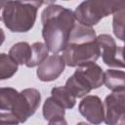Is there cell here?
<instances>
[{"instance_id":"6da1fadb","label":"cell","mask_w":125,"mask_h":125,"mask_svg":"<svg viewBox=\"0 0 125 125\" xmlns=\"http://www.w3.org/2000/svg\"><path fill=\"white\" fill-rule=\"evenodd\" d=\"M42 37L50 52L58 54L64 50L75 24L73 12L50 2L41 14Z\"/></svg>"},{"instance_id":"7a4b0ae2","label":"cell","mask_w":125,"mask_h":125,"mask_svg":"<svg viewBox=\"0 0 125 125\" xmlns=\"http://www.w3.org/2000/svg\"><path fill=\"white\" fill-rule=\"evenodd\" d=\"M96 38V32L92 27L75 23L62 51V57L65 65L75 67L97 62L101 56V50Z\"/></svg>"},{"instance_id":"3957f363","label":"cell","mask_w":125,"mask_h":125,"mask_svg":"<svg viewBox=\"0 0 125 125\" xmlns=\"http://www.w3.org/2000/svg\"><path fill=\"white\" fill-rule=\"evenodd\" d=\"M43 1H0V21L12 32H27L36 21Z\"/></svg>"},{"instance_id":"277c9868","label":"cell","mask_w":125,"mask_h":125,"mask_svg":"<svg viewBox=\"0 0 125 125\" xmlns=\"http://www.w3.org/2000/svg\"><path fill=\"white\" fill-rule=\"evenodd\" d=\"M124 1L112 0H88L78 5L73 12L74 19L79 24L92 27L110 14L124 8Z\"/></svg>"},{"instance_id":"5b68a950","label":"cell","mask_w":125,"mask_h":125,"mask_svg":"<svg viewBox=\"0 0 125 125\" xmlns=\"http://www.w3.org/2000/svg\"><path fill=\"white\" fill-rule=\"evenodd\" d=\"M41 101V95L34 88H27L19 92L15 104L11 113L19 120L20 123H24L38 108Z\"/></svg>"},{"instance_id":"8992f818","label":"cell","mask_w":125,"mask_h":125,"mask_svg":"<svg viewBox=\"0 0 125 125\" xmlns=\"http://www.w3.org/2000/svg\"><path fill=\"white\" fill-rule=\"evenodd\" d=\"M104 121L106 125H125V94L113 92L104 102Z\"/></svg>"},{"instance_id":"52a82bcc","label":"cell","mask_w":125,"mask_h":125,"mask_svg":"<svg viewBox=\"0 0 125 125\" xmlns=\"http://www.w3.org/2000/svg\"><path fill=\"white\" fill-rule=\"evenodd\" d=\"M97 44L100 47L103 62L112 67H124L123 62V47L117 46L114 39L108 34H101L96 38Z\"/></svg>"},{"instance_id":"ba28073f","label":"cell","mask_w":125,"mask_h":125,"mask_svg":"<svg viewBox=\"0 0 125 125\" xmlns=\"http://www.w3.org/2000/svg\"><path fill=\"white\" fill-rule=\"evenodd\" d=\"M78 110L94 125H100L104 121V104L98 96L89 95L83 98L79 103Z\"/></svg>"},{"instance_id":"9c48e42d","label":"cell","mask_w":125,"mask_h":125,"mask_svg":"<svg viewBox=\"0 0 125 125\" xmlns=\"http://www.w3.org/2000/svg\"><path fill=\"white\" fill-rule=\"evenodd\" d=\"M64 61L62 56L54 54L49 56L42 63L38 65L36 74L39 80L50 82L56 80L64 70Z\"/></svg>"},{"instance_id":"30bf717a","label":"cell","mask_w":125,"mask_h":125,"mask_svg":"<svg viewBox=\"0 0 125 125\" xmlns=\"http://www.w3.org/2000/svg\"><path fill=\"white\" fill-rule=\"evenodd\" d=\"M74 73L80 76L88 84L91 90L98 89L104 84V71L102 67L95 62L77 66Z\"/></svg>"},{"instance_id":"8fae6325","label":"cell","mask_w":125,"mask_h":125,"mask_svg":"<svg viewBox=\"0 0 125 125\" xmlns=\"http://www.w3.org/2000/svg\"><path fill=\"white\" fill-rule=\"evenodd\" d=\"M104 84L112 92H124L125 73L123 70L107 69L104 72Z\"/></svg>"},{"instance_id":"7c38bea8","label":"cell","mask_w":125,"mask_h":125,"mask_svg":"<svg viewBox=\"0 0 125 125\" xmlns=\"http://www.w3.org/2000/svg\"><path fill=\"white\" fill-rule=\"evenodd\" d=\"M51 97L64 109H70L76 104V98L65 86L54 87L51 91Z\"/></svg>"},{"instance_id":"4fadbf2b","label":"cell","mask_w":125,"mask_h":125,"mask_svg":"<svg viewBox=\"0 0 125 125\" xmlns=\"http://www.w3.org/2000/svg\"><path fill=\"white\" fill-rule=\"evenodd\" d=\"M31 46L27 42H18L9 50L10 58L17 64H26L30 58Z\"/></svg>"},{"instance_id":"5bb4252c","label":"cell","mask_w":125,"mask_h":125,"mask_svg":"<svg viewBox=\"0 0 125 125\" xmlns=\"http://www.w3.org/2000/svg\"><path fill=\"white\" fill-rule=\"evenodd\" d=\"M65 87L73 94L75 98H82L91 92V88L76 73H73L65 82Z\"/></svg>"},{"instance_id":"9a60e30c","label":"cell","mask_w":125,"mask_h":125,"mask_svg":"<svg viewBox=\"0 0 125 125\" xmlns=\"http://www.w3.org/2000/svg\"><path fill=\"white\" fill-rule=\"evenodd\" d=\"M49 50L46 47L45 43L42 42H35L31 45V54L28 62H26L27 67H34L42 63L48 58Z\"/></svg>"},{"instance_id":"2e32d148","label":"cell","mask_w":125,"mask_h":125,"mask_svg":"<svg viewBox=\"0 0 125 125\" xmlns=\"http://www.w3.org/2000/svg\"><path fill=\"white\" fill-rule=\"evenodd\" d=\"M64 114V108H62L52 97L46 99L43 104V116L46 120L51 121L54 119L62 118Z\"/></svg>"},{"instance_id":"e0dca14e","label":"cell","mask_w":125,"mask_h":125,"mask_svg":"<svg viewBox=\"0 0 125 125\" xmlns=\"http://www.w3.org/2000/svg\"><path fill=\"white\" fill-rule=\"evenodd\" d=\"M17 71L18 64L10 56L5 53H0V80H6L13 77Z\"/></svg>"},{"instance_id":"ac0fdd59","label":"cell","mask_w":125,"mask_h":125,"mask_svg":"<svg viewBox=\"0 0 125 125\" xmlns=\"http://www.w3.org/2000/svg\"><path fill=\"white\" fill-rule=\"evenodd\" d=\"M19 92L12 87H0V109L12 111Z\"/></svg>"},{"instance_id":"d6986e66","label":"cell","mask_w":125,"mask_h":125,"mask_svg":"<svg viewBox=\"0 0 125 125\" xmlns=\"http://www.w3.org/2000/svg\"><path fill=\"white\" fill-rule=\"evenodd\" d=\"M113 33L121 41L124 40V8L113 14Z\"/></svg>"},{"instance_id":"ffe728a7","label":"cell","mask_w":125,"mask_h":125,"mask_svg":"<svg viewBox=\"0 0 125 125\" xmlns=\"http://www.w3.org/2000/svg\"><path fill=\"white\" fill-rule=\"evenodd\" d=\"M19 120L11 112H0V125H19Z\"/></svg>"},{"instance_id":"44dd1931","label":"cell","mask_w":125,"mask_h":125,"mask_svg":"<svg viewBox=\"0 0 125 125\" xmlns=\"http://www.w3.org/2000/svg\"><path fill=\"white\" fill-rule=\"evenodd\" d=\"M48 125H67V122L62 117V118H58V119H54V120L49 121Z\"/></svg>"},{"instance_id":"7402d4cb","label":"cell","mask_w":125,"mask_h":125,"mask_svg":"<svg viewBox=\"0 0 125 125\" xmlns=\"http://www.w3.org/2000/svg\"><path fill=\"white\" fill-rule=\"evenodd\" d=\"M4 40H5V33H4L3 29L0 27V46L3 44Z\"/></svg>"},{"instance_id":"603a6c76","label":"cell","mask_w":125,"mask_h":125,"mask_svg":"<svg viewBox=\"0 0 125 125\" xmlns=\"http://www.w3.org/2000/svg\"><path fill=\"white\" fill-rule=\"evenodd\" d=\"M76 125H89L88 123H86V122H83V121H80V122H78Z\"/></svg>"}]
</instances>
